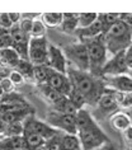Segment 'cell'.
I'll list each match as a JSON object with an SVG mask.
<instances>
[{
	"label": "cell",
	"mask_w": 132,
	"mask_h": 150,
	"mask_svg": "<svg viewBox=\"0 0 132 150\" xmlns=\"http://www.w3.org/2000/svg\"><path fill=\"white\" fill-rule=\"evenodd\" d=\"M114 97L119 108H123V110H127V111L132 108V92H128V93L114 92Z\"/></svg>",
	"instance_id": "22"
},
{
	"label": "cell",
	"mask_w": 132,
	"mask_h": 150,
	"mask_svg": "<svg viewBox=\"0 0 132 150\" xmlns=\"http://www.w3.org/2000/svg\"><path fill=\"white\" fill-rule=\"evenodd\" d=\"M8 14H9V19L13 24H16L17 22H19L20 17H22V14H19V13H8Z\"/></svg>",
	"instance_id": "37"
},
{
	"label": "cell",
	"mask_w": 132,
	"mask_h": 150,
	"mask_svg": "<svg viewBox=\"0 0 132 150\" xmlns=\"http://www.w3.org/2000/svg\"><path fill=\"white\" fill-rule=\"evenodd\" d=\"M78 19H79V14L76 13H64L62 23L60 27L66 33H74L78 31Z\"/></svg>",
	"instance_id": "17"
},
{
	"label": "cell",
	"mask_w": 132,
	"mask_h": 150,
	"mask_svg": "<svg viewBox=\"0 0 132 150\" xmlns=\"http://www.w3.org/2000/svg\"><path fill=\"white\" fill-rule=\"evenodd\" d=\"M4 135L6 137H14V136H23L24 135V125L22 122H13L9 123L5 127Z\"/></svg>",
	"instance_id": "24"
},
{
	"label": "cell",
	"mask_w": 132,
	"mask_h": 150,
	"mask_svg": "<svg viewBox=\"0 0 132 150\" xmlns=\"http://www.w3.org/2000/svg\"><path fill=\"white\" fill-rule=\"evenodd\" d=\"M64 55L71 64L75 65V69L89 73L90 70V62H89V54L86 45L83 42L69 45L64 48Z\"/></svg>",
	"instance_id": "5"
},
{
	"label": "cell",
	"mask_w": 132,
	"mask_h": 150,
	"mask_svg": "<svg viewBox=\"0 0 132 150\" xmlns=\"http://www.w3.org/2000/svg\"><path fill=\"white\" fill-rule=\"evenodd\" d=\"M38 87H40V91H41V93H42V96L47 100H50L52 104H56L59 100H61L64 98V96L61 94V93H59L57 91L52 89L50 85H47V84H40Z\"/></svg>",
	"instance_id": "20"
},
{
	"label": "cell",
	"mask_w": 132,
	"mask_h": 150,
	"mask_svg": "<svg viewBox=\"0 0 132 150\" xmlns=\"http://www.w3.org/2000/svg\"><path fill=\"white\" fill-rule=\"evenodd\" d=\"M0 87L3 88L4 93H10L13 91V88H14V84L10 81L9 78H4V79L0 80Z\"/></svg>",
	"instance_id": "35"
},
{
	"label": "cell",
	"mask_w": 132,
	"mask_h": 150,
	"mask_svg": "<svg viewBox=\"0 0 132 150\" xmlns=\"http://www.w3.org/2000/svg\"><path fill=\"white\" fill-rule=\"evenodd\" d=\"M5 123L4 122H3V121H0V134H1V132H4V131H5Z\"/></svg>",
	"instance_id": "39"
},
{
	"label": "cell",
	"mask_w": 132,
	"mask_h": 150,
	"mask_svg": "<svg viewBox=\"0 0 132 150\" xmlns=\"http://www.w3.org/2000/svg\"><path fill=\"white\" fill-rule=\"evenodd\" d=\"M20 56L13 47H3L0 48V64L6 67H17Z\"/></svg>",
	"instance_id": "15"
},
{
	"label": "cell",
	"mask_w": 132,
	"mask_h": 150,
	"mask_svg": "<svg viewBox=\"0 0 132 150\" xmlns=\"http://www.w3.org/2000/svg\"><path fill=\"white\" fill-rule=\"evenodd\" d=\"M44 33H46V25L43 24V22L40 21V19L33 21L31 37H35V38H41V37H44Z\"/></svg>",
	"instance_id": "29"
},
{
	"label": "cell",
	"mask_w": 132,
	"mask_h": 150,
	"mask_svg": "<svg viewBox=\"0 0 132 150\" xmlns=\"http://www.w3.org/2000/svg\"><path fill=\"white\" fill-rule=\"evenodd\" d=\"M123 74H128L124 51L108 59V61L105 62L103 70H102V76H116V75Z\"/></svg>",
	"instance_id": "9"
},
{
	"label": "cell",
	"mask_w": 132,
	"mask_h": 150,
	"mask_svg": "<svg viewBox=\"0 0 132 150\" xmlns=\"http://www.w3.org/2000/svg\"><path fill=\"white\" fill-rule=\"evenodd\" d=\"M24 139H25V144H27V149L28 150H32L37 148V146H41V145H44L46 144V140L43 137L38 136L36 134H31V132H24Z\"/></svg>",
	"instance_id": "26"
},
{
	"label": "cell",
	"mask_w": 132,
	"mask_h": 150,
	"mask_svg": "<svg viewBox=\"0 0 132 150\" xmlns=\"http://www.w3.org/2000/svg\"><path fill=\"white\" fill-rule=\"evenodd\" d=\"M0 27L3 28H12L13 27V23L10 22L9 19V14L6 13H0Z\"/></svg>",
	"instance_id": "34"
},
{
	"label": "cell",
	"mask_w": 132,
	"mask_h": 150,
	"mask_svg": "<svg viewBox=\"0 0 132 150\" xmlns=\"http://www.w3.org/2000/svg\"><path fill=\"white\" fill-rule=\"evenodd\" d=\"M48 71L50 67L47 65H40L33 67V78L38 84H46L48 78Z\"/></svg>",
	"instance_id": "23"
},
{
	"label": "cell",
	"mask_w": 132,
	"mask_h": 150,
	"mask_svg": "<svg viewBox=\"0 0 132 150\" xmlns=\"http://www.w3.org/2000/svg\"><path fill=\"white\" fill-rule=\"evenodd\" d=\"M46 84L50 85L52 89L57 91L59 93H61L64 97H69L71 91H73V85H71V81L67 78V75L52 70L51 67L50 71H48V78Z\"/></svg>",
	"instance_id": "10"
},
{
	"label": "cell",
	"mask_w": 132,
	"mask_h": 150,
	"mask_svg": "<svg viewBox=\"0 0 132 150\" xmlns=\"http://www.w3.org/2000/svg\"><path fill=\"white\" fill-rule=\"evenodd\" d=\"M67 78L71 81L74 89L84 96L86 103L97 104L102 94L105 92V85L103 81L98 80L90 73L80 71L75 67H67Z\"/></svg>",
	"instance_id": "1"
},
{
	"label": "cell",
	"mask_w": 132,
	"mask_h": 150,
	"mask_svg": "<svg viewBox=\"0 0 132 150\" xmlns=\"http://www.w3.org/2000/svg\"><path fill=\"white\" fill-rule=\"evenodd\" d=\"M124 54H126V65H127L128 73H130V71H132V43H131V46L124 51Z\"/></svg>",
	"instance_id": "36"
},
{
	"label": "cell",
	"mask_w": 132,
	"mask_h": 150,
	"mask_svg": "<svg viewBox=\"0 0 132 150\" xmlns=\"http://www.w3.org/2000/svg\"><path fill=\"white\" fill-rule=\"evenodd\" d=\"M46 146H47V150H62L61 136H59V134H57L55 137H52L51 140L46 141Z\"/></svg>",
	"instance_id": "31"
},
{
	"label": "cell",
	"mask_w": 132,
	"mask_h": 150,
	"mask_svg": "<svg viewBox=\"0 0 132 150\" xmlns=\"http://www.w3.org/2000/svg\"><path fill=\"white\" fill-rule=\"evenodd\" d=\"M83 43L86 45L88 54H89V62H90L89 73L95 78L102 76V70H103L105 62L108 61V56H107L108 52L103 43L102 36L95 40H90Z\"/></svg>",
	"instance_id": "3"
},
{
	"label": "cell",
	"mask_w": 132,
	"mask_h": 150,
	"mask_svg": "<svg viewBox=\"0 0 132 150\" xmlns=\"http://www.w3.org/2000/svg\"><path fill=\"white\" fill-rule=\"evenodd\" d=\"M70 100H71V103L74 104L75 107L78 108V110H81L83 108V106L86 103V100H85V98H84V96L83 94H80L76 89H74L73 88V91H71V93H70V96L67 97Z\"/></svg>",
	"instance_id": "30"
},
{
	"label": "cell",
	"mask_w": 132,
	"mask_h": 150,
	"mask_svg": "<svg viewBox=\"0 0 132 150\" xmlns=\"http://www.w3.org/2000/svg\"><path fill=\"white\" fill-rule=\"evenodd\" d=\"M32 24H33V21L29 19V18H25L20 22V31L24 33V35H31V31H32Z\"/></svg>",
	"instance_id": "32"
},
{
	"label": "cell",
	"mask_w": 132,
	"mask_h": 150,
	"mask_svg": "<svg viewBox=\"0 0 132 150\" xmlns=\"http://www.w3.org/2000/svg\"><path fill=\"white\" fill-rule=\"evenodd\" d=\"M46 122L54 129H60L65 131V134L78 135L76 123H75V116L61 113L57 111H51L46 116Z\"/></svg>",
	"instance_id": "7"
},
{
	"label": "cell",
	"mask_w": 132,
	"mask_h": 150,
	"mask_svg": "<svg viewBox=\"0 0 132 150\" xmlns=\"http://www.w3.org/2000/svg\"><path fill=\"white\" fill-rule=\"evenodd\" d=\"M33 66L31 61L27 59H20L19 60V62H18V65H17V71L18 73H20L23 76H32L33 78Z\"/></svg>",
	"instance_id": "28"
},
{
	"label": "cell",
	"mask_w": 132,
	"mask_h": 150,
	"mask_svg": "<svg viewBox=\"0 0 132 150\" xmlns=\"http://www.w3.org/2000/svg\"><path fill=\"white\" fill-rule=\"evenodd\" d=\"M48 42L46 37H31L28 42V60L33 66L47 65L48 62Z\"/></svg>",
	"instance_id": "6"
},
{
	"label": "cell",
	"mask_w": 132,
	"mask_h": 150,
	"mask_svg": "<svg viewBox=\"0 0 132 150\" xmlns=\"http://www.w3.org/2000/svg\"><path fill=\"white\" fill-rule=\"evenodd\" d=\"M105 88L118 93L132 92V78L130 74L116 75V76H103Z\"/></svg>",
	"instance_id": "11"
},
{
	"label": "cell",
	"mask_w": 132,
	"mask_h": 150,
	"mask_svg": "<svg viewBox=\"0 0 132 150\" xmlns=\"http://www.w3.org/2000/svg\"><path fill=\"white\" fill-rule=\"evenodd\" d=\"M76 35L79 36V38L81 40V42H86V41H90V40H95L98 37L103 36L104 35V27H103V23L100 22L99 17L98 19L94 22L92 25L86 28H83V29H78Z\"/></svg>",
	"instance_id": "14"
},
{
	"label": "cell",
	"mask_w": 132,
	"mask_h": 150,
	"mask_svg": "<svg viewBox=\"0 0 132 150\" xmlns=\"http://www.w3.org/2000/svg\"><path fill=\"white\" fill-rule=\"evenodd\" d=\"M24 132H31V134H36L38 136L43 137L46 141L51 140L52 137H55L56 135L59 134V131L51 127L47 122H42V121H38L36 118H32L29 117L25 120V123H24Z\"/></svg>",
	"instance_id": "8"
},
{
	"label": "cell",
	"mask_w": 132,
	"mask_h": 150,
	"mask_svg": "<svg viewBox=\"0 0 132 150\" xmlns=\"http://www.w3.org/2000/svg\"><path fill=\"white\" fill-rule=\"evenodd\" d=\"M47 66L51 67L52 70L55 71H59L61 74H65L67 73V62H66V57L64 55V52L57 48L54 45H50L48 46V62H47Z\"/></svg>",
	"instance_id": "12"
},
{
	"label": "cell",
	"mask_w": 132,
	"mask_h": 150,
	"mask_svg": "<svg viewBox=\"0 0 132 150\" xmlns=\"http://www.w3.org/2000/svg\"><path fill=\"white\" fill-rule=\"evenodd\" d=\"M111 125L116 130L124 132V131L128 130L132 126V123L126 112H117V113L111 116Z\"/></svg>",
	"instance_id": "16"
},
{
	"label": "cell",
	"mask_w": 132,
	"mask_h": 150,
	"mask_svg": "<svg viewBox=\"0 0 132 150\" xmlns=\"http://www.w3.org/2000/svg\"><path fill=\"white\" fill-rule=\"evenodd\" d=\"M61 145H62V150H81L80 140H79L78 135H70V134L62 135Z\"/></svg>",
	"instance_id": "18"
},
{
	"label": "cell",
	"mask_w": 132,
	"mask_h": 150,
	"mask_svg": "<svg viewBox=\"0 0 132 150\" xmlns=\"http://www.w3.org/2000/svg\"><path fill=\"white\" fill-rule=\"evenodd\" d=\"M54 107H55V111L61 112V113H66V115H71V116H75L76 112L79 111L78 108L71 103V100L67 98V97H64L61 100H59L56 104H54Z\"/></svg>",
	"instance_id": "19"
},
{
	"label": "cell",
	"mask_w": 132,
	"mask_h": 150,
	"mask_svg": "<svg viewBox=\"0 0 132 150\" xmlns=\"http://www.w3.org/2000/svg\"><path fill=\"white\" fill-rule=\"evenodd\" d=\"M107 52L114 56L119 52L126 51L132 43V28L122 21L114 23L107 32L102 36Z\"/></svg>",
	"instance_id": "2"
},
{
	"label": "cell",
	"mask_w": 132,
	"mask_h": 150,
	"mask_svg": "<svg viewBox=\"0 0 132 150\" xmlns=\"http://www.w3.org/2000/svg\"><path fill=\"white\" fill-rule=\"evenodd\" d=\"M97 107H98V112L103 116H107V115L113 116L114 113H117V110H118L119 107L116 100L114 92L111 91V89L105 91L103 94H102L99 100H98Z\"/></svg>",
	"instance_id": "13"
},
{
	"label": "cell",
	"mask_w": 132,
	"mask_h": 150,
	"mask_svg": "<svg viewBox=\"0 0 132 150\" xmlns=\"http://www.w3.org/2000/svg\"><path fill=\"white\" fill-rule=\"evenodd\" d=\"M100 22L103 23V27H104V33L108 31L109 28L112 27L114 23H117L119 19H121V14L118 13H107V14H98Z\"/></svg>",
	"instance_id": "25"
},
{
	"label": "cell",
	"mask_w": 132,
	"mask_h": 150,
	"mask_svg": "<svg viewBox=\"0 0 132 150\" xmlns=\"http://www.w3.org/2000/svg\"><path fill=\"white\" fill-rule=\"evenodd\" d=\"M97 19H98L97 13H80L79 14V19H78V29L89 27V25H92Z\"/></svg>",
	"instance_id": "27"
},
{
	"label": "cell",
	"mask_w": 132,
	"mask_h": 150,
	"mask_svg": "<svg viewBox=\"0 0 132 150\" xmlns=\"http://www.w3.org/2000/svg\"><path fill=\"white\" fill-rule=\"evenodd\" d=\"M78 137L80 140L81 150H97L108 142L105 134L99 129L95 121H92L84 129L79 130Z\"/></svg>",
	"instance_id": "4"
},
{
	"label": "cell",
	"mask_w": 132,
	"mask_h": 150,
	"mask_svg": "<svg viewBox=\"0 0 132 150\" xmlns=\"http://www.w3.org/2000/svg\"><path fill=\"white\" fill-rule=\"evenodd\" d=\"M123 134H124V137H126V140L130 142V144H132V126L128 130L124 131Z\"/></svg>",
	"instance_id": "38"
},
{
	"label": "cell",
	"mask_w": 132,
	"mask_h": 150,
	"mask_svg": "<svg viewBox=\"0 0 132 150\" xmlns=\"http://www.w3.org/2000/svg\"><path fill=\"white\" fill-rule=\"evenodd\" d=\"M126 113L128 115V117H130V120H131V123H132V108H131V110H128Z\"/></svg>",
	"instance_id": "41"
},
{
	"label": "cell",
	"mask_w": 132,
	"mask_h": 150,
	"mask_svg": "<svg viewBox=\"0 0 132 150\" xmlns=\"http://www.w3.org/2000/svg\"><path fill=\"white\" fill-rule=\"evenodd\" d=\"M9 79H10V81H12L14 85H18V84H22L24 81V76L20 73H18L17 70H14V71L10 73Z\"/></svg>",
	"instance_id": "33"
},
{
	"label": "cell",
	"mask_w": 132,
	"mask_h": 150,
	"mask_svg": "<svg viewBox=\"0 0 132 150\" xmlns=\"http://www.w3.org/2000/svg\"><path fill=\"white\" fill-rule=\"evenodd\" d=\"M41 21L47 27H60L62 23V13H43Z\"/></svg>",
	"instance_id": "21"
},
{
	"label": "cell",
	"mask_w": 132,
	"mask_h": 150,
	"mask_svg": "<svg viewBox=\"0 0 132 150\" xmlns=\"http://www.w3.org/2000/svg\"><path fill=\"white\" fill-rule=\"evenodd\" d=\"M32 150H47V146H46V144H44V145L37 146V148H35V149H32Z\"/></svg>",
	"instance_id": "40"
},
{
	"label": "cell",
	"mask_w": 132,
	"mask_h": 150,
	"mask_svg": "<svg viewBox=\"0 0 132 150\" xmlns=\"http://www.w3.org/2000/svg\"><path fill=\"white\" fill-rule=\"evenodd\" d=\"M3 94H4V91H3V88H1V87H0V97H1Z\"/></svg>",
	"instance_id": "42"
}]
</instances>
